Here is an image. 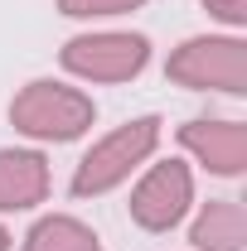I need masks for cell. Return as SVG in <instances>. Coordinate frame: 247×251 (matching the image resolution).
<instances>
[{
  "label": "cell",
  "instance_id": "6",
  "mask_svg": "<svg viewBox=\"0 0 247 251\" xmlns=\"http://www.w3.org/2000/svg\"><path fill=\"white\" fill-rule=\"evenodd\" d=\"M180 145L218 179H238L247 169V126L243 121H209V116L185 121Z\"/></svg>",
  "mask_w": 247,
  "mask_h": 251
},
{
  "label": "cell",
  "instance_id": "7",
  "mask_svg": "<svg viewBox=\"0 0 247 251\" xmlns=\"http://www.w3.org/2000/svg\"><path fill=\"white\" fill-rule=\"evenodd\" d=\"M49 198V159L39 150H0V213H25Z\"/></svg>",
  "mask_w": 247,
  "mask_h": 251
},
{
  "label": "cell",
  "instance_id": "4",
  "mask_svg": "<svg viewBox=\"0 0 247 251\" xmlns=\"http://www.w3.org/2000/svg\"><path fill=\"white\" fill-rule=\"evenodd\" d=\"M63 68L83 82H131L141 77V68L151 63V44L146 34H117V29H102V34H78L63 44Z\"/></svg>",
  "mask_w": 247,
  "mask_h": 251
},
{
  "label": "cell",
  "instance_id": "9",
  "mask_svg": "<svg viewBox=\"0 0 247 251\" xmlns=\"http://www.w3.org/2000/svg\"><path fill=\"white\" fill-rule=\"evenodd\" d=\"M20 251H102V242H97V232L88 222L68 218V213H49L25 232Z\"/></svg>",
  "mask_w": 247,
  "mask_h": 251
},
{
  "label": "cell",
  "instance_id": "3",
  "mask_svg": "<svg viewBox=\"0 0 247 251\" xmlns=\"http://www.w3.org/2000/svg\"><path fill=\"white\" fill-rule=\"evenodd\" d=\"M165 77L194 87V92H228L243 97L247 92V44L238 34H204V39H185L170 63Z\"/></svg>",
  "mask_w": 247,
  "mask_h": 251
},
{
  "label": "cell",
  "instance_id": "12",
  "mask_svg": "<svg viewBox=\"0 0 247 251\" xmlns=\"http://www.w3.org/2000/svg\"><path fill=\"white\" fill-rule=\"evenodd\" d=\"M0 251H10V232L5 227H0Z\"/></svg>",
  "mask_w": 247,
  "mask_h": 251
},
{
  "label": "cell",
  "instance_id": "11",
  "mask_svg": "<svg viewBox=\"0 0 247 251\" xmlns=\"http://www.w3.org/2000/svg\"><path fill=\"white\" fill-rule=\"evenodd\" d=\"M204 10L214 15L218 25H228V29H243L247 25V0H204Z\"/></svg>",
  "mask_w": 247,
  "mask_h": 251
},
{
  "label": "cell",
  "instance_id": "2",
  "mask_svg": "<svg viewBox=\"0 0 247 251\" xmlns=\"http://www.w3.org/2000/svg\"><path fill=\"white\" fill-rule=\"evenodd\" d=\"M10 121L20 135L30 140H49V145H63V140H78L83 130H93L97 106L88 92L78 87H63V82H30L25 92L10 101Z\"/></svg>",
  "mask_w": 247,
  "mask_h": 251
},
{
  "label": "cell",
  "instance_id": "1",
  "mask_svg": "<svg viewBox=\"0 0 247 251\" xmlns=\"http://www.w3.org/2000/svg\"><path fill=\"white\" fill-rule=\"evenodd\" d=\"M160 145V121L155 116H136V121L117 126L112 135H102L88 155L78 159L73 169V193L78 198H97V193H112L117 184H126Z\"/></svg>",
  "mask_w": 247,
  "mask_h": 251
},
{
  "label": "cell",
  "instance_id": "5",
  "mask_svg": "<svg viewBox=\"0 0 247 251\" xmlns=\"http://www.w3.org/2000/svg\"><path fill=\"white\" fill-rule=\"evenodd\" d=\"M194 203V174L180 159H160L141 174V184L131 188V222L146 232H170L175 222H185Z\"/></svg>",
  "mask_w": 247,
  "mask_h": 251
},
{
  "label": "cell",
  "instance_id": "8",
  "mask_svg": "<svg viewBox=\"0 0 247 251\" xmlns=\"http://www.w3.org/2000/svg\"><path fill=\"white\" fill-rule=\"evenodd\" d=\"M189 242L199 251H243L247 242V218L238 198H209L199 208V218L189 227Z\"/></svg>",
  "mask_w": 247,
  "mask_h": 251
},
{
  "label": "cell",
  "instance_id": "10",
  "mask_svg": "<svg viewBox=\"0 0 247 251\" xmlns=\"http://www.w3.org/2000/svg\"><path fill=\"white\" fill-rule=\"evenodd\" d=\"M146 0H59V10L68 20H97V15H126Z\"/></svg>",
  "mask_w": 247,
  "mask_h": 251
}]
</instances>
